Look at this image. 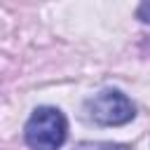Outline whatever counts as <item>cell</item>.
<instances>
[{
  "label": "cell",
  "mask_w": 150,
  "mask_h": 150,
  "mask_svg": "<svg viewBox=\"0 0 150 150\" xmlns=\"http://www.w3.org/2000/svg\"><path fill=\"white\" fill-rule=\"evenodd\" d=\"M23 136L30 150H59L68 136V120L59 108L42 105L28 117Z\"/></svg>",
  "instance_id": "cell-1"
},
{
  "label": "cell",
  "mask_w": 150,
  "mask_h": 150,
  "mask_svg": "<svg viewBox=\"0 0 150 150\" xmlns=\"http://www.w3.org/2000/svg\"><path fill=\"white\" fill-rule=\"evenodd\" d=\"M87 115L91 122L101 124V127H120L134 120L136 110L134 103L117 89H105L98 91L96 96H91L87 101Z\"/></svg>",
  "instance_id": "cell-2"
},
{
  "label": "cell",
  "mask_w": 150,
  "mask_h": 150,
  "mask_svg": "<svg viewBox=\"0 0 150 150\" xmlns=\"http://www.w3.org/2000/svg\"><path fill=\"white\" fill-rule=\"evenodd\" d=\"M75 150H129L127 145H120V143H105V141H87V143H80Z\"/></svg>",
  "instance_id": "cell-3"
}]
</instances>
